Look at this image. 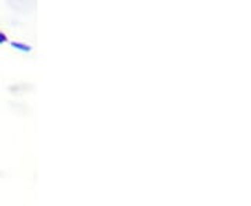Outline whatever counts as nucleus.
I'll return each mask as SVG.
<instances>
[{
	"label": "nucleus",
	"mask_w": 251,
	"mask_h": 206,
	"mask_svg": "<svg viewBox=\"0 0 251 206\" xmlns=\"http://www.w3.org/2000/svg\"><path fill=\"white\" fill-rule=\"evenodd\" d=\"M10 45H11V47L17 49V50H21V52H27V53L32 50V46L29 45V44H25V42H20V41H13V42H10Z\"/></svg>",
	"instance_id": "1"
},
{
	"label": "nucleus",
	"mask_w": 251,
	"mask_h": 206,
	"mask_svg": "<svg viewBox=\"0 0 251 206\" xmlns=\"http://www.w3.org/2000/svg\"><path fill=\"white\" fill-rule=\"evenodd\" d=\"M6 42H9V38H7V35L4 32L0 31V44H6Z\"/></svg>",
	"instance_id": "2"
}]
</instances>
